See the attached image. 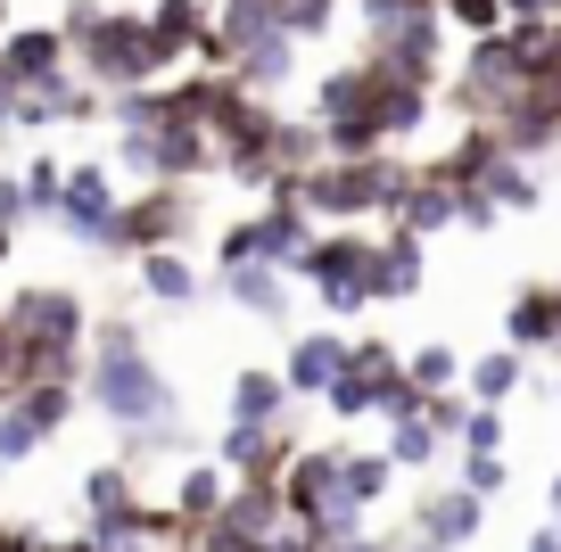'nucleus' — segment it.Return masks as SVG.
Returning <instances> with one entry per match:
<instances>
[{"instance_id":"f257e3e1","label":"nucleus","mask_w":561,"mask_h":552,"mask_svg":"<svg viewBox=\"0 0 561 552\" xmlns=\"http://www.w3.org/2000/svg\"><path fill=\"white\" fill-rule=\"evenodd\" d=\"M58 34L75 50V74H91L100 91H133L174 74V50L158 42L149 9H107V0H67L58 9Z\"/></svg>"},{"instance_id":"f03ea898","label":"nucleus","mask_w":561,"mask_h":552,"mask_svg":"<svg viewBox=\"0 0 561 552\" xmlns=\"http://www.w3.org/2000/svg\"><path fill=\"white\" fill-rule=\"evenodd\" d=\"M404 182H413V165H404L397 149H371V157H314V165L298 173V198L314 223H364V215H397Z\"/></svg>"},{"instance_id":"7ed1b4c3","label":"nucleus","mask_w":561,"mask_h":552,"mask_svg":"<svg viewBox=\"0 0 561 552\" xmlns=\"http://www.w3.org/2000/svg\"><path fill=\"white\" fill-rule=\"evenodd\" d=\"M355 18L371 34V67L388 74H421V83H438L446 74V9L438 0H355Z\"/></svg>"},{"instance_id":"20e7f679","label":"nucleus","mask_w":561,"mask_h":552,"mask_svg":"<svg viewBox=\"0 0 561 552\" xmlns=\"http://www.w3.org/2000/svg\"><path fill=\"white\" fill-rule=\"evenodd\" d=\"M83 396L100 404L116 429H149V421H174V380H165L158 363H149V346H107V355H91Z\"/></svg>"},{"instance_id":"39448f33","label":"nucleus","mask_w":561,"mask_h":552,"mask_svg":"<svg viewBox=\"0 0 561 552\" xmlns=\"http://www.w3.org/2000/svg\"><path fill=\"white\" fill-rule=\"evenodd\" d=\"M289 280H306L322 313L355 322V313L371 306V240H364L355 223H339V231H314V240L298 248V264H289Z\"/></svg>"},{"instance_id":"423d86ee","label":"nucleus","mask_w":561,"mask_h":552,"mask_svg":"<svg viewBox=\"0 0 561 552\" xmlns=\"http://www.w3.org/2000/svg\"><path fill=\"white\" fill-rule=\"evenodd\" d=\"M306 240H314V215H306L298 198H264L256 215L224 223V240H215V264H298Z\"/></svg>"},{"instance_id":"0eeeda50","label":"nucleus","mask_w":561,"mask_h":552,"mask_svg":"<svg viewBox=\"0 0 561 552\" xmlns=\"http://www.w3.org/2000/svg\"><path fill=\"white\" fill-rule=\"evenodd\" d=\"M495 140H504L512 157H545V149H561V67H545V74H520L512 83V100L495 107Z\"/></svg>"},{"instance_id":"6e6552de","label":"nucleus","mask_w":561,"mask_h":552,"mask_svg":"<svg viewBox=\"0 0 561 552\" xmlns=\"http://www.w3.org/2000/svg\"><path fill=\"white\" fill-rule=\"evenodd\" d=\"M191 231V198L182 182H158V191H140L133 207L116 198V223L100 231V256H140V248H174Z\"/></svg>"},{"instance_id":"1a4fd4ad","label":"nucleus","mask_w":561,"mask_h":552,"mask_svg":"<svg viewBox=\"0 0 561 552\" xmlns=\"http://www.w3.org/2000/svg\"><path fill=\"white\" fill-rule=\"evenodd\" d=\"M9 322H18L25 346H83L91 338V306H83V289H67V280H34V289H18Z\"/></svg>"},{"instance_id":"9d476101","label":"nucleus","mask_w":561,"mask_h":552,"mask_svg":"<svg viewBox=\"0 0 561 552\" xmlns=\"http://www.w3.org/2000/svg\"><path fill=\"white\" fill-rule=\"evenodd\" d=\"M273 536H280V479H240L224 495V511L198 528V544L240 552V544H273Z\"/></svg>"},{"instance_id":"9b49d317","label":"nucleus","mask_w":561,"mask_h":552,"mask_svg":"<svg viewBox=\"0 0 561 552\" xmlns=\"http://www.w3.org/2000/svg\"><path fill=\"white\" fill-rule=\"evenodd\" d=\"M479 536H488V495L479 486H438V495L413 503L404 544H479Z\"/></svg>"},{"instance_id":"f8f14e48","label":"nucleus","mask_w":561,"mask_h":552,"mask_svg":"<svg viewBox=\"0 0 561 552\" xmlns=\"http://www.w3.org/2000/svg\"><path fill=\"white\" fill-rule=\"evenodd\" d=\"M67 67H75V50H67L58 25H0V83L9 91H34Z\"/></svg>"},{"instance_id":"ddd939ff","label":"nucleus","mask_w":561,"mask_h":552,"mask_svg":"<svg viewBox=\"0 0 561 552\" xmlns=\"http://www.w3.org/2000/svg\"><path fill=\"white\" fill-rule=\"evenodd\" d=\"M100 116H107V91L91 83V74H50V83L18 91V116L9 124L42 133V124H100Z\"/></svg>"},{"instance_id":"4468645a","label":"nucleus","mask_w":561,"mask_h":552,"mask_svg":"<svg viewBox=\"0 0 561 552\" xmlns=\"http://www.w3.org/2000/svg\"><path fill=\"white\" fill-rule=\"evenodd\" d=\"M289 453H298V437L280 429V421H231V429L215 437V462H224L231 479H280Z\"/></svg>"},{"instance_id":"2eb2a0df","label":"nucleus","mask_w":561,"mask_h":552,"mask_svg":"<svg viewBox=\"0 0 561 552\" xmlns=\"http://www.w3.org/2000/svg\"><path fill=\"white\" fill-rule=\"evenodd\" d=\"M50 223H67L75 240L100 248V231L116 223V173L107 165H67V191H58V215Z\"/></svg>"},{"instance_id":"dca6fc26","label":"nucleus","mask_w":561,"mask_h":552,"mask_svg":"<svg viewBox=\"0 0 561 552\" xmlns=\"http://www.w3.org/2000/svg\"><path fill=\"white\" fill-rule=\"evenodd\" d=\"M430 280V256H421V231L388 223V240H371V306H397V297H421Z\"/></svg>"},{"instance_id":"f3484780","label":"nucleus","mask_w":561,"mask_h":552,"mask_svg":"<svg viewBox=\"0 0 561 552\" xmlns=\"http://www.w3.org/2000/svg\"><path fill=\"white\" fill-rule=\"evenodd\" d=\"M504 338L520 346V355H553V346H561V280H528V289H512Z\"/></svg>"},{"instance_id":"a211bd4d","label":"nucleus","mask_w":561,"mask_h":552,"mask_svg":"<svg viewBox=\"0 0 561 552\" xmlns=\"http://www.w3.org/2000/svg\"><path fill=\"white\" fill-rule=\"evenodd\" d=\"M224 297L248 322H289V264H224Z\"/></svg>"},{"instance_id":"6ab92c4d","label":"nucleus","mask_w":561,"mask_h":552,"mask_svg":"<svg viewBox=\"0 0 561 552\" xmlns=\"http://www.w3.org/2000/svg\"><path fill=\"white\" fill-rule=\"evenodd\" d=\"M347 346H355V338H339V330H306V338L289 346V363H280L289 396H322V388L347 371Z\"/></svg>"},{"instance_id":"aec40b11","label":"nucleus","mask_w":561,"mask_h":552,"mask_svg":"<svg viewBox=\"0 0 561 552\" xmlns=\"http://www.w3.org/2000/svg\"><path fill=\"white\" fill-rule=\"evenodd\" d=\"M388 223H404V231H455V173H438V165H421L413 182H404V198H397V215Z\"/></svg>"},{"instance_id":"412c9836","label":"nucleus","mask_w":561,"mask_h":552,"mask_svg":"<svg viewBox=\"0 0 561 552\" xmlns=\"http://www.w3.org/2000/svg\"><path fill=\"white\" fill-rule=\"evenodd\" d=\"M462 388H471V404H512L528 388V355L520 346H495V355H479V363H462Z\"/></svg>"},{"instance_id":"4be33fe9","label":"nucleus","mask_w":561,"mask_h":552,"mask_svg":"<svg viewBox=\"0 0 561 552\" xmlns=\"http://www.w3.org/2000/svg\"><path fill=\"white\" fill-rule=\"evenodd\" d=\"M479 191H488V198H495V207H504V215H528V207H537V198H545V182H537V173H528V157L495 149L488 165H479Z\"/></svg>"},{"instance_id":"5701e85b","label":"nucleus","mask_w":561,"mask_h":552,"mask_svg":"<svg viewBox=\"0 0 561 552\" xmlns=\"http://www.w3.org/2000/svg\"><path fill=\"white\" fill-rule=\"evenodd\" d=\"M280 413H289V380L280 371H256V363L231 371V421H280Z\"/></svg>"},{"instance_id":"b1692460","label":"nucleus","mask_w":561,"mask_h":552,"mask_svg":"<svg viewBox=\"0 0 561 552\" xmlns=\"http://www.w3.org/2000/svg\"><path fill=\"white\" fill-rule=\"evenodd\" d=\"M140 289L158 297V306H191V297H198V273L174 256V248H140Z\"/></svg>"},{"instance_id":"393cba45","label":"nucleus","mask_w":561,"mask_h":552,"mask_svg":"<svg viewBox=\"0 0 561 552\" xmlns=\"http://www.w3.org/2000/svg\"><path fill=\"white\" fill-rule=\"evenodd\" d=\"M438 446H446V437H438L430 413H397V421H388V462H397V470H430Z\"/></svg>"},{"instance_id":"a878e982","label":"nucleus","mask_w":561,"mask_h":552,"mask_svg":"<svg viewBox=\"0 0 561 552\" xmlns=\"http://www.w3.org/2000/svg\"><path fill=\"white\" fill-rule=\"evenodd\" d=\"M149 25H158V42H165V50H198V42H207L215 34V18H207V9H198V0H149Z\"/></svg>"},{"instance_id":"bb28decb","label":"nucleus","mask_w":561,"mask_h":552,"mask_svg":"<svg viewBox=\"0 0 561 552\" xmlns=\"http://www.w3.org/2000/svg\"><path fill=\"white\" fill-rule=\"evenodd\" d=\"M224 495H231V470H198V462L182 470V486H174V511L191 519V536L207 528L215 511H224Z\"/></svg>"},{"instance_id":"cd10ccee","label":"nucleus","mask_w":561,"mask_h":552,"mask_svg":"<svg viewBox=\"0 0 561 552\" xmlns=\"http://www.w3.org/2000/svg\"><path fill=\"white\" fill-rule=\"evenodd\" d=\"M339 479H347V495L371 511V503L397 486V462H388V453H371V446H339Z\"/></svg>"},{"instance_id":"c85d7f7f","label":"nucleus","mask_w":561,"mask_h":552,"mask_svg":"<svg viewBox=\"0 0 561 552\" xmlns=\"http://www.w3.org/2000/svg\"><path fill=\"white\" fill-rule=\"evenodd\" d=\"M404 380L421 388V396H438V388H462V355L446 338H430V346H413L404 355Z\"/></svg>"},{"instance_id":"c756f323","label":"nucleus","mask_w":561,"mask_h":552,"mask_svg":"<svg viewBox=\"0 0 561 552\" xmlns=\"http://www.w3.org/2000/svg\"><path fill=\"white\" fill-rule=\"evenodd\" d=\"M273 18L289 25L298 42H322V34L339 25V0H273Z\"/></svg>"},{"instance_id":"7c9ffc66","label":"nucleus","mask_w":561,"mask_h":552,"mask_svg":"<svg viewBox=\"0 0 561 552\" xmlns=\"http://www.w3.org/2000/svg\"><path fill=\"white\" fill-rule=\"evenodd\" d=\"M107 503H133V462H100L83 479V511H107Z\"/></svg>"},{"instance_id":"2f4dec72","label":"nucleus","mask_w":561,"mask_h":552,"mask_svg":"<svg viewBox=\"0 0 561 552\" xmlns=\"http://www.w3.org/2000/svg\"><path fill=\"white\" fill-rule=\"evenodd\" d=\"M58 191H67V165H58V157H34V165H25V207L58 215Z\"/></svg>"},{"instance_id":"473e14b6","label":"nucleus","mask_w":561,"mask_h":552,"mask_svg":"<svg viewBox=\"0 0 561 552\" xmlns=\"http://www.w3.org/2000/svg\"><path fill=\"white\" fill-rule=\"evenodd\" d=\"M462 486H479V495H504V486H512V462H504V453H471V446H462Z\"/></svg>"},{"instance_id":"72a5a7b5","label":"nucleus","mask_w":561,"mask_h":552,"mask_svg":"<svg viewBox=\"0 0 561 552\" xmlns=\"http://www.w3.org/2000/svg\"><path fill=\"white\" fill-rule=\"evenodd\" d=\"M462 446H471V453H504V404H471V421H462Z\"/></svg>"},{"instance_id":"f704fd0d","label":"nucleus","mask_w":561,"mask_h":552,"mask_svg":"<svg viewBox=\"0 0 561 552\" xmlns=\"http://www.w3.org/2000/svg\"><path fill=\"white\" fill-rule=\"evenodd\" d=\"M18 380H25V338H18V322L0 313V396H9Z\"/></svg>"},{"instance_id":"c9c22d12","label":"nucleus","mask_w":561,"mask_h":552,"mask_svg":"<svg viewBox=\"0 0 561 552\" xmlns=\"http://www.w3.org/2000/svg\"><path fill=\"white\" fill-rule=\"evenodd\" d=\"M25 215H34V207H25V173H0V223L18 231Z\"/></svg>"},{"instance_id":"e433bc0d","label":"nucleus","mask_w":561,"mask_h":552,"mask_svg":"<svg viewBox=\"0 0 561 552\" xmlns=\"http://www.w3.org/2000/svg\"><path fill=\"white\" fill-rule=\"evenodd\" d=\"M528 552H561V519H545V528H528Z\"/></svg>"},{"instance_id":"4c0bfd02","label":"nucleus","mask_w":561,"mask_h":552,"mask_svg":"<svg viewBox=\"0 0 561 552\" xmlns=\"http://www.w3.org/2000/svg\"><path fill=\"white\" fill-rule=\"evenodd\" d=\"M545 511H553V519H561V470H553V486H545Z\"/></svg>"},{"instance_id":"58836bf2","label":"nucleus","mask_w":561,"mask_h":552,"mask_svg":"<svg viewBox=\"0 0 561 552\" xmlns=\"http://www.w3.org/2000/svg\"><path fill=\"white\" fill-rule=\"evenodd\" d=\"M9 116H18V91H9V83H0V124H9Z\"/></svg>"},{"instance_id":"ea45409f","label":"nucleus","mask_w":561,"mask_h":552,"mask_svg":"<svg viewBox=\"0 0 561 552\" xmlns=\"http://www.w3.org/2000/svg\"><path fill=\"white\" fill-rule=\"evenodd\" d=\"M9 240H18V231H9V223H0V264H9Z\"/></svg>"}]
</instances>
